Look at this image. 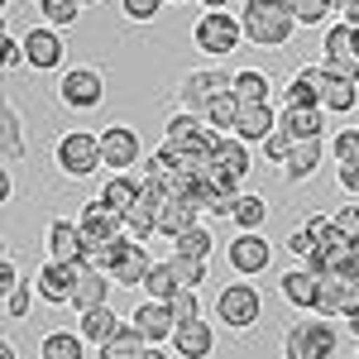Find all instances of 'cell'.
Instances as JSON below:
<instances>
[{
  "instance_id": "1",
  "label": "cell",
  "mask_w": 359,
  "mask_h": 359,
  "mask_svg": "<svg viewBox=\"0 0 359 359\" xmlns=\"http://www.w3.org/2000/svg\"><path fill=\"white\" fill-rule=\"evenodd\" d=\"M240 25L245 39L259 48H287L292 34H297V15H292V0H245L240 5Z\"/></svg>"
},
{
  "instance_id": "2",
  "label": "cell",
  "mask_w": 359,
  "mask_h": 359,
  "mask_svg": "<svg viewBox=\"0 0 359 359\" xmlns=\"http://www.w3.org/2000/svg\"><path fill=\"white\" fill-rule=\"evenodd\" d=\"M254 144H245V139H235V135H221V144L206 154V182L216 187V192L225 196H245V177H249V168H254V154H249Z\"/></svg>"
},
{
  "instance_id": "3",
  "label": "cell",
  "mask_w": 359,
  "mask_h": 359,
  "mask_svg": "<svg viewBox=\"0 0 359 359\" xmlns=\"http://www.w3.org/2000/svg\"><path fill=\"white\" fill-rule=\"evenodd\" d=\"M340 350V331H335L326 316H297V321H287V331H283V359H335Z\"/></svg>"
},
{
  "instance_id": "4",
  "label": "cell",
  "mask_w": 359,
  "mask_h": 359,
  "mask_svg": "<svg viewBox=\"0 0 359 359\" xmlns=\"http://www.w3.org/2000/svg\"><path fill=\"white\" fill-rule=\"evenodd\" d=\"M163 144L182 158V163H206V154L221 144V130H216L206 115L177 111L172 120H168V130H163Z\"/></svg>"
},
{
  "instance_id": "5",
  "label": "cell",
  "mask_w": 359,
  "mask_h": 359,
  "mask_svg": "<svg viewBox=\"0 0 359 359\" xmlns=\"http://www.w3.org/2000/svg\"><path fill=\"white\" fill-rule=\"evenodd\" d=\"M53 163H57V172L72 177V182L96 177V172L106 168V158H101V135H91V130H67V135H57Z\"/></svg>"
},
{
  "instance_id": "6",
  "label": "cell",
  "mask_w": 359,
  "mask_h": 359,
  "mask_svg": "<svg viewBox=\"0 0 359 359\" xmlns=\"http://www.w3.org/2000/svg\"><path fill=\"white\" fill-rule=\"evenodd\" d=\"M216 321L235 335L254 331V326L264 321V292H259L254 283H245V278H240V283H225L221 292H216Z\"/></svg>"
},
{
  "instance_id": "7",
  "label": "cell",
  "mask_w": 359,
  "mask_h": 359,
  "mask_svg": "<svg viewBox=\"0 0 359 359\" xmlns=\"http://www.w3.org/2000/svg\"><path fill=\"white\" fill-rule=\"evenodd\" d=\"M240 39H245V25H240V15H225V10H206L201 20L192 25V43L196 53H211V57H225L240 48Z\"/></svg>"
},
{
  "instance_id": "8",
  "label": "cell",
  "mask_w": 359,
  "mask_h": 359,
  "mask_svg": "<svg viewBox=\"0 0 359 359\" xmlns=\"http://www.w3.org/2000/svg\"><path fill=\"white\" fill-rule=\"evenodd\" d=\"M230 86H235V72H221V67H196V72H187V77H182L177 101H182V111L206 115V106H211L221 91H230Z\"/></svg>"
},
{
  "instance_id": "9",
  "label": "cell",
  "mask_w": 359,
  "mask_h": 359,
  "mask_svg": "<svg viewBox=\"0 0 359 359\" xmlns=\"http://www.w3.org/2000/svg\"><path fill=\"white\" fill-rule=\"evenodd\" d=\"M57 101L67 111H96L106 101V77L96 67H67L62 82H57Z\"/></svg>"
},
{
  "instance_id": "10",
  "label": "cell",
  "mask_w": 359,
  "mask_h": 359,
  "mask_svg": "<svg viewBox=\"0 0 359 359\" xmlns=\"http://www.w3.org/2000/svg\"><path fill=\"white\" fill-rule=\"evenodd\" d=\"M225 259H230V269L240 278H259V273H269V264H273V245H269L259 230H240V235L225 245Z\"/></svg>"
},
{
  "instance_id": "11",
  "label": "cell",
  "mask_w": 359,
  "mask_h": 359,
  "mask_svg": "<svg viewBox=\"0 0 359 359\" xmlns=\"http://www.w3.org/2000/svg\"><path fill=\"white\" fill-rule=\"evenodd\" d=\"M101 158H106L111 172H135V168H144L139 130H130V125H106L101 130Z\"/></svg>"
},
{
  "instance_id": "12",
  "label": "cell",
  "mask_w": 359,
  "mask_h": 359,
  "mask_svg": "<svg viewBox=\"0 0 359 359\" xmlns=\"http://www.w3.org/2000/svg\"><path fill=\"white\" fill-rule=\"evenodd\" d=\"M67 57V43H62V29L53 25H34L25 29V62L34 72H57Z\"/></svg>"
},
{
  "instance_id": "13",
  "label": "cell",
  "mask_w": 359,
  "mask_h": 359,
  "mask_svg": "<svg viewBox=\"0 0 359 359\" xmlns=\"http://www.w3.org/2000/svg\"><path fill=\"white\" fill-rule=\"evenodd\" d=\"M77 278H82V264H53V259H43V269L34 273V287H39V297L48 306H72Z\"/></svg>"
},
{
  "instance_id": "14",
  "label": "cell",
  "mask_w": 359,
  "mask_h": 359,
  "mask_svg": "<svg viewBox=\"0 0 359 359\" xmlns=\"http://www.w3.org/2000/svg\"><path fill=\"white\" fill-rule=\"evenodd\" d=\"M43 249H48V259L53 264H86V235L77 221H48L43 230Z\"/></svg>"
},
{
  "instance_id": "15",
  "label": "cell",
  "mask_w": 359,
  "mask_h": 359,
  "mask_svg": "<svg viewBox=\"0 0 359 359\" xmlns=\"http://www.w3.org/2000/svg\"><path fill=\"white\" fill-rule=\"evenodd\" d=\"M77 225H82L86 245H111V240H120V235H125V216H120V211H111V206H106L101 196L82 206Z\"/></svg>"
},
{
  "instance_id": "16",
  "label": "cell",
  "mask_w": 359,
  "mask_h": 359,
  "mask_svg": "<svg viewBox=\"0 0 359 359\" xmlns=\"http://www.w3.org/2000/svg\"><path fill=\"white\" fill-rule=\"evenodd\" d=\"M278 292H283V302L297 306V311H311L316 316V302H321V278L311 273L306 264H297V269H283V278H278Z\"/></svg>"
},
{
  "instance_id": "17",
  "label": "cell",
  "mask_w": 359,
  "mask_h": 359,
  "mask_svg": "<svg viewBox=\"0 0 359 359\" xmlns=\"http://www.w3.org/2000/svg\"><path fill=\"white\" fill-rule=\"evenodd\" d=\"M149 273H154V259H149V249L139 245V240H120V254H115V269H111V278H115V287H144L149 283Z\"/></svg>"
},
{
  "instance_id": "18",
  "label": "cell",
  "mask_w": 359,
  "mask_h": 359,
  "mask_svg": "<svg viewBox=\"0 0 359 359\" xmlns=\"http://www.w3.org/2000/svg\"><path fill=\"white\" fill-rule=\"evenodd\" d=\"M130 326H135L149 345H163V340H172V331H177L172 306H168V302H154V297H144V302L130 311Z\"/></svg>"
},
{
  "instance_id": "19",
  "label": "cell",
  "mask_w": 359,
  "mask_h": 359,
  "mask_svg": "<svg viewBox=\"0 0 359 359\" xmlns=\"http://www.w3.org/2000/svg\"><path fill=\"white\" fill-rule=\"evenodd\" d=\"M172 355L177 359H211L216 355V326H211L206 316L182 321V326L172 331Z\"/></svg>"
},
{
  "instance_id": "20",
  "label": "cell",
  "mask_w": 359,
  "mask_h": 359,
  "mask_svg": "<svg viewBox=\"0 0 359 359\" xmlns=\"http://www.w3.org/2000/svg\"><path fill=\"white\" fill-rule=\"evenodd\" d=\"M321 86H326V67L306 62L302 72L283 86V111H311V106H321Z\"/></svg>"
},
{
  "instance_id": "21",
  "label": "cell",
  "mask_w": 359,
  "mask_h": 359,
  "mask_svg": "<svg viewBox=\"0 0 359 359\" xmlns=\"http://www.w3.org/2000/svg\"><path fill=\"white\" fill-rule=\"evenodd\" d=\"M326 154H331L326 139H302V144L287 154V163H283V182H292V187L311 182V177L321 172V163H326Z\"/></svg>"
},
{
  "instance_id": "22",
  "label": "cell",
  "mask_w": 359,
  "mask_h": 359,
  "mask_svg": "<svg viewBox=\"0 0 359 359\" xmlns=\"http://www.w3.org/2000/svg\"><path fill=\"white\" fill-rule=\"evenodd\" d=\"M125 326H130V316H120L115 306H96V311H82V316H77L82 340H86V345H96V350H101V345H111Z\"/></svg>"
},
{
  "instance_id": "23",
  "label": "cell",
  "mask_w": 359,
  "mask_h": 359,
  "mask_svg": "<svg viewBox=\"0 0 359 359\" xmlns=\"http://www.w3.org/2000/svg\"><path fill=\"white\" fill-rule=\"evenodd\" d=\"M278 115H283V111H273L269 101H259V106H245L230 135H235V139H245V144H264V139H269V135L278 130Z\"/></svg>"
},
{
  "instance_id": "24",
  "label": "cell",
  "mask_w": 359,
  "mask_h": 359,
  "mask_svg": "<svg viewBox=\"0 0 359 359\" xmlns=\"http://www.w3.org/2000/svg\"><path fill=\"white\" fill-rule=\"evenodd\" d=\"M111 287H115V278H111V273H96V269H86V264H82L77 292H72V306H77V316H82V311H96V306H111Z\"/></svg>"
},
{
  "instance_id": "25",
  "label": "cell",
  "mask_w": 359,
  "mask_h": 359,
  "mask_svg": "<svg viewBox=\"0 0 359 359\" xmlns=\"http://www.w3.org/2000/svg\"><path fill=\"white\" fill-rule=\"evenodd\" d=\"M192 225H201V206H196V201L172 196V201H163V206H158V235L177 240V235H182V230H192Z\"/></svg>"
},
{
  "instance_id": "26",
  "label": "cell",
  "mask_w": 359,
  "mask_h": 359,
  "mask_svg": "<svg viewBox=\"0 0 359 359\" xmlns=\"http://www.w3.org/2000/svg\"><path fill=\"white\" fill-rule=\"evenodd\" d=\"M139 196H144V177H135V172H111L106 187H101V201H106L111 211H120V216L135 206Z\"/></svg>"
},
{
  "instance_id": "27",
  "label": "cell",
  "mask_w": 359,
  "mask_h": 359,
  "mask_svg": "<svg viewBox=\"0 0 359 359\" xmlns=\"http://www.w3.org/2000/svg\"><path fill=\"white\" fill-rule=\"evenodd\" d=\"M278 125L297 139V144H302V139H326V111H321V106H311V111H283Z\"/></svg>"
},
{
  "instance_id": "28",
  "label": "cell",
  "mask_w": 359,
  "mask_h": 359,
  "mask_svg": "<svg viewBox=\"0 0 359 359\" xmlns=\"http://www.w3.org/2000/svg\"><path fill=\"white\" fill-rule=\"evenodd\" d=\"M355 106H359V82H350V77H326V86H321V111L350 115Z\"/></svg>"
},
{
  "instance_id": "29",
  "label": "cell",
  "mask_w": 359,
  "mask_h": 359,
  "mask_svg": "<svg viewBox=\"0 0 359 359\" xmlns=\"http://www.w3.org/2000/svg\"><path fill=\"white\" fill-rule=\"evenodd\" d=\"M39 359H86L82 331H48L39 340Z\"/></svg>"
},
{
  "instance_id": "30",
  "label": "cell",
  "mask_w": 359,
  "mask_h": 359,
  "mask_svg": "<svg viewBox=\"0 0 359 359\" xmlns=\"http://www.w3.org/2000/svg\"><path fill=\"white\" fill-rule=\"evenodd\" d=\"M355 48H359V29L350 20H331L326 39H321V57H355Z\"/></svg>"
},
{
  "instance_id": "31",
  "label": "cell",
  "mask_w": 359,
  "mask_h": 359,
  "mask_svg": "<svg viewBox=\"0 0 359 359\" xmlns=\"http://www.w3.org/2000/svg\"><path fill=\"white\" fill-rule=\"evenodd\" d=\"M125 235H130V240H139V245H144V240H154V235H158V206L139 196L135 206L125 211Z\"/></svg>"
},
{
  "instance_id": "32",
  "label": "cell",
  "mask_w": 359,
  "mask_h": 359,
  "mask_svg": "<svg viewBox=\"0 0 359 359\" xmlns=\"http://www.w3.org/2000/svg\"><path fill=\"white\" fill-rule=\"evenodd\" d=\"M235 96H240L245 106H259V101H269V96H273V82H269V72H259V67H240V72H235Z\"/></svg>"
},
{
  "instance_id": "33",
  "label": "cell",
  "mask_w": 359,
  "mask_h": 359,
  "mask_svg": "<svg viewBox=\"0 0 359 359\" xmlns=\"http://www.w3.org/2000/svg\"><path fill=\"white\" fill-rule=\"evenodd\" d=\"M211 249H216L211 225H192V230H182V235L172 240V254H182V259H206V264H211Z\"/></svg>"
},
{
  "instance_id": "34",
  "label": "cell",
  "mask_w": 359,
  "mask_h": 359,
  "mask_svg": "<svg viewBox=\"0 0 359 359\" xmlns=\"http://www.w3.org/2000/svg\"><path fill=\"white\" fill-rule=\"evenodd\" d=\"M240 111H245V101H240V96H235V86H230V91H221V96L206 106V120H211L221 135H230V130H235V120H240Z\"/></svg>"
},
{
  "instance_id": "35",
  "label": "cell",
  "mask_w": 359,
  "mask_h": 359,
  "mask_svg": "<svg viewBox=\"0 0 359 359\" xmlns=\"http://www.w3.org/2000/svg\"><path fill=\"white\" fill-rule=\"evenodd\" d=\"M0 125H5V135H0V144H5V163H25L29 144H25V130H20L15 106H5V111H0Z\"/></svg>"
},
{
  "instance_id": "36",
  "label": "cell",
  "mask_w": 359,
  "mask_h": 359,
  "mask_svg": "<svg viewBox=\"0 0 359 359\" xmlns=\"http://www.w3.org/2000/svg\"><path fill=\"white\" fill-rule=\"evenodd\" d=\"M182 292V283H177V273H172V264H154V273H149V283H144V297H154V302H172Z\"/></svg>"
},
{
  "instance_id": "37",
  "label": "cell",
  "mask_w": 359,
  "mask_h": 359,
  "mask_svg": "<svg viewBox=\"0 0 359 359\" xmlns=\"http://www.w3.org/2000/svg\"><path fill=\"white\" fill-rule=\"evenodd\" d=\"M144 350H149V340H144L135 326H125V331L115 335L111 345H101V350H96V359H139Z\"/></svg>"
},
{
  "instance_id": "38",
  "label": "cell",
  "mask_w": 359,
  "mask_h": 359,
  "mask_svg": "<svg viewBox=\"0 0 359 359\" xmlns=\"http://www.w3.org/2000/svg\"><path fill=\"white\" fill-rule=\"evenodd\" d=\"M230 221L240 225V230H264V221H269V201L259 192H245L240 201H235V216Z\"/></svg>"
},
{
  "instance_id": "39",
  "label": "cell",
  "mask_w": 359,
  "mask_h": 359,
  "mask_svg": "<svg viewBox=\"0 0 359 359\" xmlns=\"http://www.w3.org/2000/svg\"><path fill=\"white\" fill-rule=\"evenodd\" d=\"M82 0H39V15H43V25L53 29H72L77 20H82Z\"/></svg>"
},
{
  "instance_id": "40",
  "label": "cell",
  "mask_w": 359,
  "mask_h": 359,
  "mask_svg": "<svg viewBox=\"0 0 359 359\" xmlns=\"http://www.w3.org/2000/svg\"><path fill=\"white\" fill-rule=\"evenodd\" d=\"M34 297H39L34 283H15L10 292H0V311H5V321H25L29 306H34Z\"/></svg>"
},
{
  "instance_id": "41",
  "label": "cell",
  "mask_w": 359,
  "mask_h": 359,
  "mask_svg": "<svg viewBox=\"0 0 359 359\" xmlns=\"http://www.w3.org/2000/svg\"><path fill=\"white\" fill-rule=\"evenodd\" d=\"M168 264H172V273H177V283H182V287H201V283H206V273H211V264H206V259H182V254H172Z\"/></svg>"
},
{
  "instance_id": "42",
  "label": "cell",
  "mask_w": 359,
  "mask_h": 359,
  "mask_svg": "<svg viewBox=\"0 0 359 359\" xmlns=\"http://www.w3.org/2000/svg\"><path fill=\"white\" fill-rule=\"evenodd\" d=\"M292 15H297L302 29H326V20H331L335 10L326 5V0H292Z\"/></svg>"
},
{
  "instance_id": "43",
  "label": "cell",
  "mask_w": 359,
  "mask_h": 359,
  "mask_svg": "<svg viewBox=\"0 0 359 359\" xmlns=\"http://www.w3.org/2000/svg\"><path fill=\"white\" fill-rule=\"evenodd\" d=\"M331 158H335V168H340V163H359V125L335 130V135H331Z\"/></svg>"
},
{
  "instance_id": "44",
  "label": "cell",
  "mask_w": 359,
  "mask_h": 359,
  "mask_svg": "<svg viewBox=\"0 0 359 359\" xmlns=\"http://www.w3.org/2000/svg\"><path fill=\"white\" fill-rule=\"evenodd\" d=\"M259 149H264V158H269V163H278V168H283V163H287V154L297 149V139H292L287 130H283V125H278V130H273L269 139H264Z\"/></svg>"
},
{
  "instance_id": "45",
  "label": "cell",
  "mask_w": 359,
  "mask_h": 359,
  "mask_svg": "<svg viewBox=\"0 0 359 359\" xmlns=\"http://www.w3.org/2000/svg\"><path fill=\"white\" fill-rule=\"evenodd\" d=\"M172 321H177V326H182V321H196V316H201V302H196V287H182V292H177V297H172Z\"/></svg>"
},
{
  "instance_id": "46",
  "label": "cell",
  "mask_w": 359,
  "mask_h": 359,
  "mask_svg": "<svg viewBox=\"0 0 359 359\" xmlns=\"http://www.w3.org/2000/svg\"><path fill=\"white\" fill-rule=\"evenodd\" d=\"M120 10H125V20H135V25H149V20H158L163 0H120Z\"/></svg>"
},
{
  "instance_id": "47",
  "label": "cell",
  "mask_w": 359,
  "mask_h": 359,
  "mask_svg": "<svg viewBox=\"0 0 359 359\" xmlns=\"http://www.w3.org/2000/svg\"><path fill=\"white\" fill-rule=\"evenodd\" d=\"M20 62H25V39H15V34L5 29V43H0V67H5V72H15Z\"/></svg>"
},
{
  "instance_id": "48",
  "label": "cell",
  "mask_w": 359,
  "mask_h": 359,
  "mask_svg": "<svg viewBox=\"0 0 359 359\" xmlns=\"http://www.w3.org/2000/svg\"><path fill=\"white\" fill-rule=\"evenodd\" d=\"M311 249H316V235H311V230H306V225H297V230H292V235H287V254H292V259H311Z\"/></svg>"
},
{
  "instance_id": "49",
  "label": "cell",
  "mask_w": 359,
  "mask_h": 359,
  "mask_svg": "<svg viewBox=\"0 0 359 359\" xmlns=\"http://www.w3.org/2000/svg\"><path fill=\"white\" fill-rule=\"evenodd\" d=\"M335 225H340L350 240H359V201H345V206L335 211Z\"/></svg>"
},
{
  "instance_id": "50",
  "label": "cell",
  "mask_w": 359,
  "mask_h": 359,
  "mask_svg": "<svg viewBox=\"0 0 359 359\" xmlns=\"http://www.w3.org/2000/svg\"><path fill=\"white\" fill-rule=\"evenodd\" d=\"M335 182H340L345 196H359V163H340L335 168Z\"/></svg>"
},
{
  "instance_id": "51",
  "label": "cell",
  "mask_w": 359,
  "mask_h": 359,
  "mask_svg": "<svg viewBox=\"0 0 359 359\" xmlns=\"http://www.w3.org/2000/svg\"><path fill=\"white\" fill-rule=\"evenodd\" d=\"M15 283H20V273H15V259H5V264H0V292H10Z\"/></svg>"
},
{
  "instance_id": "52",
  "label": "cell",
  "mask_w": 359,
  "mask_h": 359,
  "mask_svg": "<svg viewBox=\"0 0 359 359\" xmlns=\"http://www.w3.org/2000/svg\"><path fill=\"white\" fill-rule=\"evenodd\" d=\"M196 5H201V10H230L235 0H196Z\"/></svg>"
},
{
  "instance_id": "53",
  "label": "cell",
  "mask_w": 359,
  "mask_h": 359,
  "mask_svg": "<svg viewBox=\"0 0 359 359\" xmlns=\"http://www.w3.org/2000/svg\"><path fill=\"white\" fill-rule=\"evenodd\" d=\"M340 20H350V25L359 29V0H350V10H345V15H340Z\"/></svg>"
},
{
  "instance_id": "54",
  "label": "cell",
  "mask_w": 359,
  "mask_h": 359,
  "mask_svg": "<svg viewBox=\"0 0 359 359\" xmlns=\"http://www.w3.org/2000/svg\"><path fill=\"white\" fill-rule=\"evenodd\" d=\"M345 326H350V335H355V340H359V306H355V311H350V316H345Z\"/></svg>"
},
{
  "instance_id": "55",
  "label": "cell",
  "mask_w": 359,
  "mask_h": 359,
  "mask_svg": "<svg viewBox=\"0 0 359 359\" xmlns=\"http://www.w3.org/2000/svg\"><path fill=\"white\" fill-rule=\"evenodd\" d=\"M139 359H168V355H163V345H149V350H144Z\"/></svg>"
},
{
  "instance_id": "56",
  "label": "cell",
  "mask_w": 359,
  "mask_h": 359,
  "mask_svg": "<svg viewBox=\"0 0 359 359\" xmlns=\"http://www.w3.org/2000/svg\"><path fill=\"white\" fill-rule=\"evenodd\" d=\"M326 5H331L335 15H345V10H350V0H326Z\"/></svg>"
},
{
  "instance_id": "57",
  "label": "cell",
  "mask_w": 359,
  "mask_h": 359,
  "mask_svg": "<svg viewBox=\"0 0 359 359\" xmlns=\"http://www.w3.org/2000/svg\"><path fill=\"white\" fill-rule=\"evenodd\" d=\"M0 359H15V345L10 340H0Z\"/></svg>"
},
{
  "instance_id": "58",
  "label": "cell",
  "mask_w": 359,
  "mask_h": 359,
  "mask_svg": "<svg viewBox=\"0 0 359 359\" xmlns=\"http://www.w3.org/2000/svg\"><path fill=\"white\" fill-rule=\"evenodd\" d=\"M82 5H101V0H82Z\"/></svg>"
},
{
  "instance_id": "59",
  "label": "cell",
  "mask_w": 359,
  "mask_h": 359,
  "mask_svg": "<svg viewBox=\"0 0 359 359\" xmlns=\"http://www.w3.org/2000/svg\"><path fill=\"white\" fill-rule=\"evenodd\" d=\"M172 5H187V0H172Z\"/></svg>"
},
{
  "instance_id": "60",
  "label": "cell",
  "mask_w": 359,
  "mask_h": 359,
  "mask_svg": "<svg viewBox=\"0 0 359 359\" xmlns=\"http://www.w3.org/2000/svg\"><path fill=\"white\" fill-rule=\"evenodd\" d=\"M355 62H359V48H355Z\"/></svg>"
},
{
  "instance_id": "61",
  "label": "cell",
  "mask_w": 359,
  "mask_h": 359,
  "mask_svg": "<svg viewBox=\"0 0 359 359\" xmlns=\"http://www.w3.org/2000/svg\"><path fill=\"white\" fill-rule=\"evenodd\" d=\"M5 5H10V0H5Z\"/></svg>"
}]
</instances>
